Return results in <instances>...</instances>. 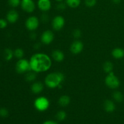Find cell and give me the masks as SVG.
<instances>
[{"instance_id":"5","label":"cell","mask_w":124,"mask_h":124,"mask_svg":"<svg viewBox=\"0 0 124 124\" xmlns=\"http://www.w3.org/2000/svg\"><path fill=\"white\" fill-rule=\"evenodd\" d=\"M15 70L19 74H24L31 71L29 61L24 58L18 59L15 65Z\"/></svg>"},{"instance_id":"34","label":"cell","mask_w":124,"mask_h":124,"mask_svg":"<svg viewBox=\"0 0 124 124\" xmlns=\"http://www.w3.org/2000/svg\"><path fill=\"white\" fill-rule=\"evenodd\" d=\"M112 2L115 4H119L122 0H111Z\"/></svg>"},{"instance_id":"32","label":"cell","mask_w":124,"mask_h":124,"mask_svg":"<svg viewBox=\"0 0 124 124\" xmlns=\"http://www.w3.org/2000/svg\"><path fill=\"white\" fill-rule=\"evenodd\" d=\"M42 124H58V122H56V121H52V120H48V121H46L45 122H43Z\"/></svg>"},{"instance_id":"3","label":"cell","mask_w":124,"mask_h":124,"mask_svg":"<svg viewBox=\"0 0 124 124\" xmlns=\"http://www.w3.org/2000/svg\"><path fill=\"white\" fill-rule=\"evenodd\" d=\"M105 84L108 88L112 90H116L119 87L121 81L115 75L113 71L108 73L105 78Z\"/></svg>"},{"instance_id":"22","label":"cell","mask_w":124,"mask_h":124,"mask_svg":"<svg viewBox=\"0 0 124 124\" xmlns=\"http://www.w3.org/2000/svg\"><path fill=\"white\" fill-rule=\"evenodd\" d=\"M14 56V52L10 48H6L4 52V57L5 60L7 61L12 60Z\"/></svg>"},{"instance_id":"17","label":"cell","mask_w":124,"mask_h":124,"mask_svg":"<svg viewBox=\"0 0 124 124\" xmlns=\"http://www.w3.org/2000/svg\"><path fill=\"white\" fill-rule=\"evenodd\" d=\"M70 101H71V99L69 96L64 94V95H62L59 97V99H58V104L61 107H65L70 104Z\"/></svg>"},{"instance_id":"23","label":"cell","mask_w":124,"mask_h":124,"mask_svg":"<svg viewBox=\"0 0 124 124\" xmlns=\"http://www.w3.org/2000/svg\"><path fill=\"white\" fill-rule=\"evenodd\" d=\"M67 113L64 110H60L58 111L57 113L56 114V118L58 121H63L66 119L67 117Z\"/></svg>"},{"instance_id":"13","label":"cell","mask_w":124,"mask_h":124,"mask_svg":"<svg viewBox=\"0 0 124 124\" xmlns=\"http://www.w3.org/2000/svg\"><path fill=\"white\" fill-rule=\"evenodd\" d=\"M44 88V84L41 81L33 82L30 87V90L31 93L35 94H38L42 93Z\"/></svg>"},{"instance_id":"26","label":"cell","mask_w":124,"mask_h":124,"mask_svg":"<svg viewBox=\"0 0 124 124\" xmlns=\"http://www.w3.org/2000/svg\"><path fill=\"white\" fill-rule=\"evenodd\" d=\"M97 0H85L84 4L87 7L92 8L96 5Z\"/></svg>"},{"instance_id":"27","label":"cell","mask_w":124,"mask_h":124,"mask_svg":"<svg viewBox=\"0 0 124 124\" xmlns=\"http://www.w3.org/2000/svg\"><path fill=\"white\" fill-rule=\"evenodd\" d=\"M8 115H9V112L7 108H0V117L5 118V117H7L8 116Z\"/></svg>"},{"instance_id":"1","label":"cell","mask_w":124,"mask_h":124,"mask_svg":"<svg viewBox=\"0 0 124 124\" xmlns=\"http://www.w3.org/2000/svg\"><path fill=\"white\" fill-rule=\"evenodd\" d=\"M29 62L31 70L36 73L48 71L52 65L50 57L47 54L42 53H37L33 54Z\"/></svg>"},{"instance_id":"18","label":"cell","mask_w":124,"mask_h":124,"mask_svg":"<svg viewBox=\"0 0 124 124\" xmlns=\"http://www.w3.org/2000/svg\"><path fill=\"white\" fill-rule=\"evenodd\" d=\"M113 99L116 102H122L124 100V96L119 91H115L113 93Z\"/></svg>"},{"instance_id":"21","label":"cell","mask_w":124,"mask_h":124,"mask_svg":"<svg viewBox=\"0 0 124 124\" xmlns=\"http://www.w3.org/2000/svg\"><path fill=\"white\" fill-rule=\"evenodd\" d=\"M67 6L72 8H76L80 6L81 0H65Z\"/></svg>"},{"instance_id":"9","label":"cell","mask_w":124,"mask_h":124,"mask_svg":"<svg viewBox=\"0 0 124 124\" xmlns=\"http://www.w3.org/2000/svg\"><path fill=\"white\" fill-rule=\"evenodd\" d=\"M21 7L24 12L31 13L35 11L36 6L33 0H21Z\"/></svg>"},{"instance_id":"14","label":"cell","mask_w":124,"mask_h":124,"mask_svg":"<svg viewBox=\"0 0 124 124\" xmlns=\"http://www.w3.org/2000/svg\"><path fill=\"white\" fill-rule=\"evenodd\" d=\"M52 58L57 62H61L65 58V55L62 51L59 49H56L52 52L51 54Z\"/></svg>"},{"instance_id":"33","label":"cell","mask_w":124,"mask_h":124,"mask_svg":"<svg viewBox=\"0 0 124 124\" xmlns=\"http://www.w3.org/2000/svg\"><path fill=\"white\" fill-rule=\"evenodd\" d=\"M30 38L32 39H35L36 38V34L35 33V32H32L31 34H30Z\"/></svg>"},{"instance_id":"4","label":"cell","mask_w":124,"mask_h":124,"mask_svg":"<svg viewBox=\"0 0 124 124\" xmlns=\"http://www.w3.org/2000/svg\"><path fill=\"white\" fill-rule=\"evenodd\" d=\"M33 104L36 110L43 112L48 110L50 103L47 98L44 96H39L35 99Z\"/></svg>"},{"instance_id":"15","label":"cell","mask_w":124,"mask_h":124,"mask_svg":"<svg viewBox=\"0 0 124 124\" xmlns=\"http://www.w3.org/2000/svg\"><path fill=\"white\" fill-rule=\"evenodd\" d=\"M103 107L104 110L107 113H112L116 110V105L113 101L107 99L104 102Z\"/></svg>"},{"instance_id":"24","label":"cell","mask_w":124,"mask_h":124,"mask_svg":"<svg viewBox=\"0 0 124 124\" xmlns=\"http://www.w3.org/2000/svg\"><path fill=\"white\" fill-rule=\"evenodd\" d=\"M13 52H14V56L18 59H22L24 56V51L21 48H16Z\"/></svg>"},{"instance_id":"20","label":"cell","mask_w":124,"mask_h":124,"mask_svg":"<svg viewBox=\"0 0 124 124\" xmlns=\"http://www.w3.org/2000/svg\"><path fill=\"white\" fill-rule=\"evenodd\" d=\"M113 64L111 62L107 61L103 64V70L106 73H110L113 70Z\"/></svg>"},{"instance_id":"6","label":"cell","mask_w":124,"mask_h":124,"mask_svg":"<svg viewBox=\"0 0 124 124\" xmlns=\"http://www.w3.org/2000/svg\"><path fill=\"white\" fill-rule=\"evenodd\" d=\"M39 25V20L35 16H30L28 17L25 22V28L30 31H34L38 28Z\"/></svg>"},{"instance_id":"28","label":"cell","mask_w":124,"mask_h":124,"mask_svg":"<svg viewBox=\"0 0 124 124\" xmlns=\"http://www.w3.org/2000/svg\"><path fill=\"white\" fill-rule=\"evenodd\" d=\"M72 34L73 36V37L75 38V39H78L80 38L81 37V36H82V31H81V30H80V29H76L73 30Z\"/></svg>"},{"instance_id":"2","label":"cell","mask_w":124,"mask_h":124,"mask_svg":"<svg viewBox=\"0 0 124 124\" xmlns=\"http://www.w3.org/2000/svg\"><path fill=\"white\" fill-rule=\"evenodd\" d=\"M65 79V76L64 74L59 71H54L48 73L44 79V84L48 88L51 89L58 88L59 85Z\"/></svg>"},{"instance_id":"19","label":"cell","mask_w":124,"mask_h":124,"mask_svg":"<svg viewBox=\"0 0 124 124\" xmlns=\"http://www.w3.org/2000/svg\"><path fill=\"white\" fill-rule=\"evenodd\" d=\"M36 73L35 71H29V72L25 73V79L27 82H32L36 80Z\"/></svg>"},{"instance_id":"31","label":"cell","mask_w":124,"mask_h":124,"mask_svg":"<svg viewBox=\"0 0 124 124\" xmlns=\"http://www.w3.org/2000/svg\"><path fill=\"white\" fill-rule=\"evenodd\" d=\"M41 19L42 22H43L44 23H46L48 21V16L47 14H46V13H43L41 15Z\"/></svg>"},{"instance_id":"8","label":"cell","mask_w":124,"mask_h":124,"mask_svg":"<svg viewBox=\"0 0 124 124\" xmlns=\"http://www.w3.org/2000/svg\"><path fill=\"white\" fill-rule=\"evenodd\" d=\"M54 38V33L52 30H47L42 32L41 36V42L44 45H49L52 43Z\"/></svg>"},{"instance_id":"11","label":"cell","mask_w":124,"mask_h":124,"mask_svg":"<svg viewBox=\"0 0 124 124\" xmlns=\"http://www.w3.org/2000/svg\"><path fill=\"white\" fill-rule=\"evenodd\" d=\"M37 6L39 9L43 12H48L52 7V2L50 0H38Z\"/></svg>"},{"instance_id":"16","label":"cell","mask_w":124,"mask_h":124,"mask_svg":"<svg viewBox=\"0 0 124 124\" xmlns=\"http://www.w3.org/2000/svg\"><path fill=\"white\" fill-rule=\"evenodd\" d=\"M111 55L116 59H121L124 57V49L120 47H116L111 51Z\"/></svg>"},{"instance_id":"7","label":"cell","mask_w":124,"mask_h":124,"mask_svg":"<svg viewBox=\"0 0 124 124\" xmlns=\"http://www.w3.org/2000/svg\"><path fill=\"white\" fill-rule=\"evenodd\" d=\"M65 23V19L62 16L57 15L52 19V27L55 31H60L64 28Z\"/></svg>"},{"instance_id":"35","label":"cell","mask_w":124,"mask_h":124,"mask_svg":"<svg viewBox=\"0 0 124 124\" xmlns=\"http://www.w3.org/2000/svg\"><path fill=\"white\" fill-rule=\"evenodd\" d=\"M55 1H57V2H62L63 0H55Z\"/></svg>"},{"instance_id":"25","label":"cell","mask_w":124,"mask_h":124,"mask_svg":"<svg viewBox=\"0 0 124 124\" xmlns=\"http://www.w3.org/2000/svg\"><path fill=\"white\" fill-rule=\"evenodd\" d=\"M21 0H8V3L10 7L13 8L18 7L19 5H21Z\"/></svg>"},{"instance_id":"29","label":"cell","mask_w":124,"mask_h":124,"mask_svg":"<svg viewBox=\"0 0 124 124\" xmlns=\"http://www.w3.org/2000/svg\"><path fill=\"white\" fill-rule=\"evenodd\" d=\"M8 21L4 19H0V29H4L7 27Z\"/></svg>"},{"instance_id":"10","label":"cell","mask_w":124,"mask_h":124,"mask_svg":"<svg viewBox=\"0 0 124 124\" xmlns=\"http://www.w3.org/2000/svg\"><path fill=\"white\" fill-rule=\"evenodd\" d=\"M84 49V44L81 41L76 39L71 43L70 47V51L72 54H78L82 52Z\"/></svg>"},{"instance_id":"30","label":"cell","mask_w":124,"mask_h":124,"mask_svg":"<svg viewBox=\"0 0 124 124\" xmlns=\"http://www.w3.org/2000/svg\"><path fill=\"white\" fill-rule=\"evenodd\" d=\"M67 4L66 3H64L62 2H59V3L57 4L56 8L57 9L59 10H64L66 8Z\"/></svg>"},{"instance_id":"12","label":"cell","mask_w":124,"mask_h":124,"mask_svg":"<svg viewBox=\"0 0 124 124\" xmlns=\"http://www.w3.org/2000/svg\"><path fill=\"white\" fill-rule=\"evenodd\" d=\"M19 13L14 9L10 10L7 12L6 15V20L10 24H14L16 23L19 19Z\"/></svg>"}]
</instances>
